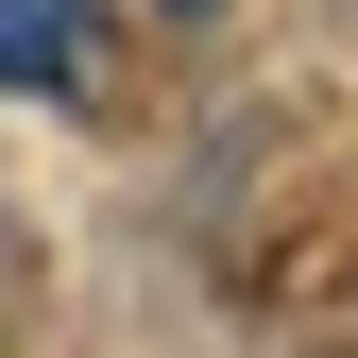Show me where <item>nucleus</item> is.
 <instances>
[{"instance_id": "f257e3e1", "label": "nucleus", "mask_w": 358, "mask_h": 358, "mask_svg": "<svg viewBox=\"0 0 358 358\" xmlns=\"http://www.w3.org/2000/svg\"><path fill=\"white\" fill-rule=\"evenodd\" d=\"M103 69V0H0V85H85Z\"/></svg>"}]
</instances>
